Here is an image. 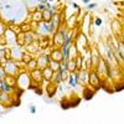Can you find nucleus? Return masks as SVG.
<instances>
[{
  "mask_svg": "<svg viewBox=\"0 0 124 124\" xmlns=\"http://www.w3.org/2000/svg\"><path fill=\"white\" fill-rule=\"evenodd\" d=\"M42 17H44V20L46 22H49L51 20V17H52V11L50 10V9H46V10L42 11Z\"/></svg>",
  "mask_w": 124,
  "mask_h": 124,
  "instance_id": "1",
  "label": "nucleus"
},
{
  "mask_svg": "<svg viewBox=\"0 0 124 124\" xmlns=\"http://www.w3.org/2000/svg\"><path fill=\"white\" fill-rule=\"evenodd\" d=\"M77 76L76 74H72V76H70V86L71 87H76V86H77Z\"/></svg>",
  "mask_w": 124,
  "mask_h": 124,
  "instance_id": "2",
  "label": "nucleus"
},
{
  "mask_svg": "<svg viewBox=\"0 0 124 124\" xmlns=\"http://www.w3.org/2000/svg\"><path fill=\"white\" fill-rule=\"evenodd\" d=\"M44 73H45V78L46 79H50L51 78V73H52V68H46L44 71Z\"/></svg>",
  "mask_w": 124,
  "mask_h": 124,
  "instance_id": "3",
  "label": "nucleus"
},
{
  "mask_svg": "<svg viewBox=\"0 0 124 124\" xmlns=\"http://www.w3.org/2000/svg\"><path fill=\"white\" fill-rule=\"evenodd\" d=\"M34 20H35V21H40V20H42V12H41V11L37 10V12L34 15Z\"/></svg>",
  "mask_w": 124,
  "mask_h": 124,
  "instance_id": "4",
  "label": "nucleus"
},
{
  "mask_svg": "<svg viewBox=\"0 0 124 124\" xmlns=\"http://www.w3.org/2000/svg\"><path fill=\"white\" fill-rule=\"evenodd\" d=\"M0 83H1V87H3V89H4V91H6V92H10V91H11L10 86H8L5 82H4V81H1Z\"/></svg>",
  "mask_w": 124,
  "mask_h": 124,
  "instance_id": "5",
  "label": "nucleus"
},
{
  "mask_svg": "<svg viewBox=\"0 0 124 124\" xmlns=\"http://www.w3.org/2000/svg\"><path fill=\"white\" fill-rule=\"evenodd\" d=\"M94 24H96V26H101L102 25V19H96V21H94Z\"/></svg>",
  "mask_w": 124,
  "mask_h": 124,
  "instance_id": "6",
  "label": "nucleus"
},
{
  "mask_svg": "<svg viewBox=\"0 0 124 124\" xmlns=\"http://www.w3.org/2000/svg\"><path fill=\"white\" fill-rule=\"evenodd\" d=\"M68 70H74V62L72 61V62H70V63H68Z\"/></svg>",
  "mask_w": 124,
  "mask_h": 124,
  "instance_id": "7",
  "label": "nucleus"
},
{
  "mask_svg": "<svg viewBox=\"0 0 124 124\" xmlns=\"http://www.w3.org/2000/svg\"><path fill=\"white\" fill-rule=\"evenodd\" d=\"M87 8H88V9H93V8H96V4H94V3H91V4H88V5H87Z\"/></svg>",
  "mask_w": 124,
  "mask_h": 124,
  "instance_id": "8",
  "label": "nucleus"
},
{
  "mask_svg": "<svg viewBox=\"0 0 124 124\" xmlns=\"http://www.w3.org/2000/svg\"><path fill=\"white\" fill-rule=\"evenodd\" d=\"M30 112H31V113H36V108H35V106H31V107H30Z\"/></svg>",
  "mask_w": 124,
  "mask_h": 124,
  "instance_id": "9",
  "label": "nucleus"
},
{
  "mask_svg": "<svg viewBox=\"0 0 124 124\" xmlns=\"http://www.w3.org/2000/svg\"><path fill=\"white\" fill-rule=\"evenodd\" d=\"M39 1H40L41 4H46V3H47V0H39Z\"/></svg>",
  "mask_w": 124,
  "mask_h": 124,
  "instance_id": "10",
  "label": "nucleus"
},
{
  "mask_svg": "<svg viewBox=\"0 0 124 124\" xmlns=\"http://www.w3.org/2000/svg\"><path fill=\"white\" fill-rule=\"evenodd\" d=\"M72 5H73V8H74V9H78V5H77V4H76V3H73Z\"/></svg>",
  "mask_w": 124,
  "mask_h": 124,
  "instance_id": "11",
  "label": "nucleus"
},
{
  "mask_svg": "<svg viewBox=\"0 0 124 124\" xmlns=\"http://www.w3.org/2000/svg\"><path fill=\"white\" fill-rule=\"evenodd\" d=\"M89 1H91V0H83V3H84V4H88Z\"/></svg>",
  "mask_w": 124,
  "mask_h": 124,
  "instance_id": "12",
  "label": "nucleus"
},
{
  "mask_svg": "<svg viewBox=\"0 0 124 124\" xmlns=\"http://www.w3.org/2000/svg\"><path fill=\"white\" fill-rule=\"evenodd\" d=\"M47 1H54V0H47Z\"/></svg>",
  "mask_w": 124,
  "mask_h": 124,
  "instance_id": "13",
  "label": "nucleus"
}]
</instances>
